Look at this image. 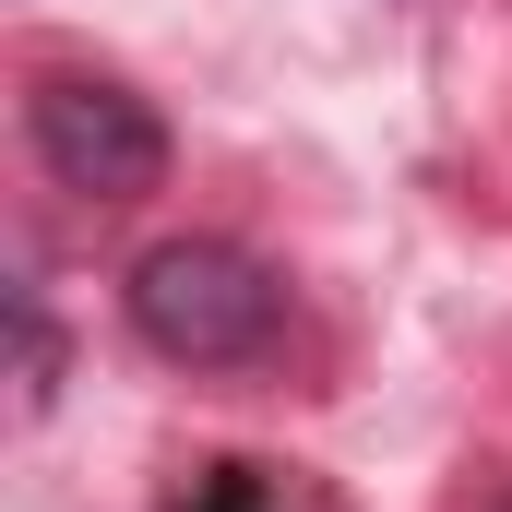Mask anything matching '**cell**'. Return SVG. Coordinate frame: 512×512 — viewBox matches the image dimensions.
I'll list each match as a JSON object with an SVG mask.
<instances>
[{"instance_id":"obj_1","label":"cell","mask_w":512,"mask_h":512,"mask_svg":"<svg viewBox=\"0 0 512 512\" xmlns=\"http://www.w3.org/2000/svg\"><path fill=\"white\" fill-rule=\"evenodd\" d=\"M131 334L167 358V370H251L286 322V286L262 274L239 239H155L120 286Z\"/></svg>"},{"instance_id":"obj_2","label":"cell","mask_w":512,"mask_h":512,"mask_svg":"<svg viewBox=\"0 0 512 512\" xmlns=\"http://www.w3.org/2000/svg\"><path fill=\"white\" fill-rule=\"evenodd\" d=\"M24 143L72 203H143L167 191V120L120 72H36L24 84Z\"/></svg>"},{"instance_id":"obj_3","label":"cell","mask_w":512,"mask_h":512,"mask_svg":"<svg viewBox=\"0 0 512 512\" xmlns=\"http://www.w3.org/2000/svg\"><path fill=\"white\" fill-rule=\"evenodd\" d=\"M191 512H322V501H298V489H286V477H262V465H215Z\"/></svg>"},{"instance_id":"obj_4","label":"cell","mask_w":512,"mask_h":512,"mask_svg":"<svg viewBox=\"0 0 512 512\" xmlns=\"http://www.w3.org/2000/svg\"><path fill=\"white\" fill-rule=\"evenodd\" d=\"M12 358H24V417H48V393H60V334L36 322V298H12Z\"/></svg>"}]
</instances>
